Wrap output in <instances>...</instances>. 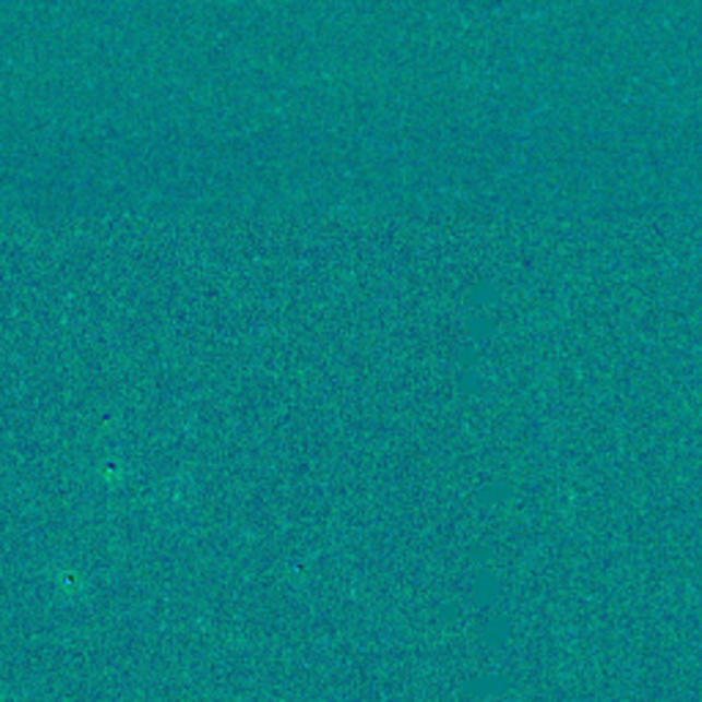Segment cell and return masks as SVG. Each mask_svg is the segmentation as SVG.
Masks as SVG:
<instances>
[{"label":"cell","instance_id":"obj_2","mask_svg":"<svg viewBox=\"0 0 702 702\" xmlns=\"http://www.w3.org/2000/svg\"><path fill=\"white\" fill-rule=\"evenodd\" d=\"M508 631L511 629H508L505 618H491L489 626H486L484 636H486V642H491V645H500V642L508 640Z\"/></svg>","mask_w":702,"mask_h":702},{"label":"cell","instance_id":"obj_5","mask_svg":"<svg viewBox=\"0 0 702 702\" xmlns=\"http://www.w3.org/2000/svg\"><path fill=\"white\" fill-rule=\"evenodd\" d=\"M461 384H464V390H469V393H475V390H478V379L475 377H464L461 379Z\"/></svg>","mask_w":702,"mask_h":702},{"label":"cell","instance_id":"obj_4","mask_svg":"<svg viewBox=\"0 0 702 702\" xmlns=\"http://www.w3.org/2000/svg\"><path fill=\"white\" fill-rule=\"evenodd\" d=\"M491 330H495V321H491V319H486V321H475V324H473V332H475V335H489Z\"/></svg>","mask_w":702,"mask_h":702},{"label":"cell","instance_id":"obj_3","mask_svg":"<svg viewBox=\"0 0 702 702\" xmlns=\"http://www.w3.org/2000/svg\"><path fill=\"white\" fill-rule=\"evenodd\" d=\"M508 495V489L505 486H491V489H486V491H480V500H500V497H505Z\"/></svg>","mask_w":702,"mask_h":702},{"label":"cell","instance_id":"obj_1","mask_svg":"<svg viewBox=\"0 0 702 702\" xmlns=\"http://www.w3.org/2000/svg\"><path fill=\"white\" fill-rule=\"evenodd\" d=\"M500 591V584H497V579L491 576V573H480L478 576V584H475V598H478L480 607H486V604L495 598V593Z\"/></svg>","mask_w":702,"mask_h":702}]
</instances>
